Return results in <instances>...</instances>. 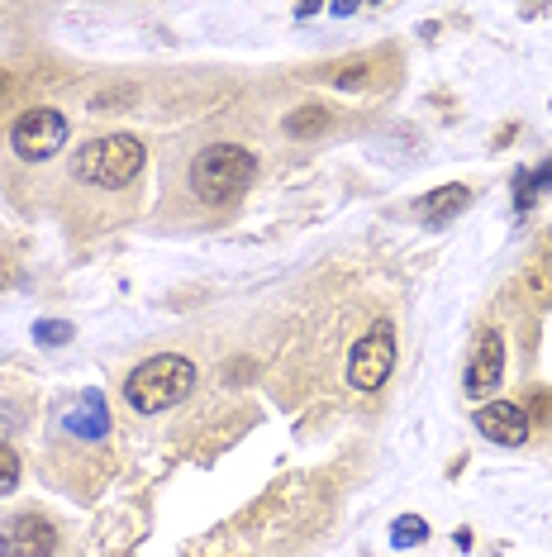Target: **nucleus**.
<instances>
[{"label":"nucleus","instance_id":"obj_11","mask_svg":"<svg viewBox=\"0 0 552 557\" xmlns=\"http://www.w3.org/2000/svg\"><path fill=\"white\" fill-rule=\"evenodd\" d=\"M419 543H429V524L419 515H400L391 524V548H419Z\"/></svg>","mask_w":552,"mask_h":557},{"label":"nucleus","instance_id":"obj_6","mask_svg":"<svg viewBox=\"0 0 552 557\" xmlns=\"http://www.w3.org/2000/svg\"><path fill=\"white\" fill-rule=\"evenodd\" d=\"M472 424H476V434L500 443V448H524V438H529V414H524L519 405H510V400L481 405V410L472 414Z\"/></svg>","mask_w":552,"mask_h":557},{"label":"nucleus","instance_id":"obj_3","mask_svg":"<svg viewBox=\"0 0 552 557\" xmlns=\"http://www.w3.org/2000/svg\"><path fill=\"white\" fill-rule=\"evenodd\" d=\"M143 144L134 134H105V138H91L86 148H77L72 158V176L86 186H100V191H120L129 186L138 172H143Z\"/></svg>","mask_w":552,"mask_h":557},{"label":"nucleus","instance_id":"obj_7","mask_svg":"<svg viewBox=\"0 0 552 557\" xmlns=\"http://www.w3.org/2000/svg\"><path fill=\"white\" fill-rule=\"evenodd\" d=\"M500 376H505V338H500V329H481L467 362V396H486Z\"/></svg>","mask_w":552,"mask_h":557},{"label":"nucleus","instance_id":"obj_1","mask_svg":"<svg viewBox=\"0 0 552 557\" xmlns=\"http://www.w3.org/2000/svg\"><path fill=\"white\" fill-rule=\"evenodd\" d=\"M258 176V158L253 148L243 144H210L200 148L191 158V168H186V186L205 200V206H229L253 186Z\"/></svg>","mask_w":552,"mask_h":557},{"label":"nucleus","instance_id":"obj_14","mask_svg":"<svg viewBox=\"0 0 552 557\" xmlns=\"http://www.w3.org/2000/svg\"><path fill=\"white\" fill-rule=\"evenodd\" d=\"M34 338H39V344H67V338H72V324L67 320H39V324H34Z\"/></svg>","mask_w":552,"mask_h":557},{"label":"nucleus","instance_id":"obj_17","mask_svg":"<svg viewBox=\"0 0 552 557\" xmlns=\"http://www.w3.org/2000/svg\"><path fill=\"white\" fill-rule=\"evenodd\" d=\"M0 557H5V534H0Z\"/></svg>","mask_w":552,"mask_h":557},{"label":"nucleus","instance_id":"obj_5","mask_svg":"<svg viewBox=\"0 0 552 557\" xmlns=\"http://www.w3.org/2000/svg\"><path fill=\"white\" fill-rule=\"evenodd\" d=\"M10 148H15L20 162H48L67 148V115L53 106H34L24 110L10 129Z\"/></svg>","mask_w":552,"mask_h":557},{"label":"nucleus","instance_id":"obj_16","mask_svg":"<svg viewBox=\"0 0 552 557\" xmlns=\"http://www.w3.org/2000/svg\"><path fill=\"white\" fill-rule=\"evenodd\" d=\"M15 429H20V410H15L10 400H0V438L15 434Z\"/></svg>","mask_w":552,"mask_h":557},{"label":"nucleus","instance_id":"obj_15","mask_svg":"<svg viewBox=\"0 0 552 557\" xmlns=\"http://www.w3.org/2000/svg\"><path fill=\"white\" fill-rule=\"evenodd\" d=\"M15 481H20V453L0 443V496H5V491H15Z\"/></svg>","mask_w":552,"mask_h":557},{"label":"nucleus","instance_id":"obj_4","mask_svg":"<svg viewBox=\"0 0 552 557\" xmlns=\"http://www.w3.org/2000/svg\"><path fill=\"white\" fill-rule=\"evenodd\" d=\"M343 372H348V386L353 391H381L386 382H391V372H396V324L376 320L353 344Z\"/></svg>","mask_w":552,"mask_h":557},{"label":"nucleus","instance_id":"obj_8","mask_svg":"<svg viewBox=\"0 0 552 557\" xmlns=\"http://www.w3.org/2000/svg\"><path fill=\"white\" fill-rule=\"evenodd\" d=\"M58 529L43 515H15L5 524V557H53Z\"/></svg>","mask_w":552,"mask_h":557},{"label":"nucleus","instance_id":"obj_9","mask_svg":"<svg viewBox=\"0 0 552 557\" xmlns=\"http://www.w3.org/2000/svg\"><path fill=\"white\" fill-rule=\"evenodd\" d=\"M467 200H472L467 186H438L434 196L419 200V214H424L429 224H448V220H457V214L467 210Z\"/></svg>","mask_w":552,"mask_h":557},{"label":"nucleus","instance_id":"obj_2","mask_svg":"<svg viewBox=\"0 0 552 557\" xmlns=\"http://www.w3.org/2000/svg\"><path fill=\"white\" fill-rule=\"evenodd\" d=\"M196 386V367L181 352H158V358L138 362L124 382V400L134 405L138 414H162L172 405H181Z\"/></svg>","mask_w":552,"mask_h":557},{"label":"nucleus","instance_id":"obj_10","mask_svg":"<svg viewBox=\"0 0 552 557\" xmlns=\"http://www.w3.org/2000/svg\"><path fill=\"white\" fill-rule=\"evenodd\" d=\"M67 429H72V434H91V438L105 434V405H100V396H86L77 410H72Z\"/></svg>","mask_w":552,"mask_h":557},{"label":"nucleus","instance_id":"obj_12","mask_svg":"<svg viewBox=\"0 0 552 557\" xmlns=\"http://www.w3.org/2000/svg\"><path fill=\"white\" fill-rule=\"evenodd\" d=\"M543 191H552V162L548 168H538V172H519V196H514V206L529 210Z\"/></svg>","mask_w":552,"mask_h":557},{"label":"nucleus","instance_id":"obj_13","mask_svg":"<svg viewBox=\"0 0 552 557\" xmlns=\"http://www.w3.org/2000/svg\"><path fill=\"white\" fill-rule=\"evenodd\" d=\"M324 124H329V115H324L319 106H305L300 115L286 120V134H315V129H324Z\"/></svg>","mask_w":552,"mask_h":557}]
</instances>
